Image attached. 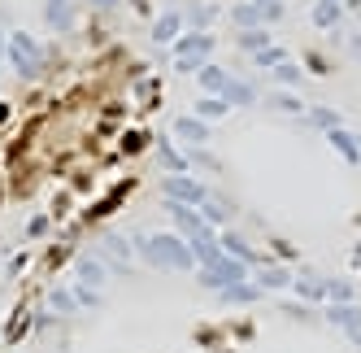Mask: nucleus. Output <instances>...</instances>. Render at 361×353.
Instances as JSON below:
<instances>
[{
    "label": "nucleus",
    "instance_id": "nucleus-32",
    "mask_svg": "<svg viewBox=\"0 0 361 353\" xmlns=\"http://www.w3.org/2000/svg\"><path fill=\"white\" fill-rule=\"evenodd\" d=\"M200 214H204V222H209V227H222L226 218H231V205H226V201H204V205H200Z\"/></svg>",
    "mask_w": 361,
    "mask_h": 353
},
{
    "label": "nucleus",
    "instance_id": "nucleus-19",
    "mask_svg": "<svg viewBox=\"0 0 361 353\" xmlns=\"http://www.w3.org/2000/svg\"><path fill=\"white\" fill-rule=\"evenodd\" d=\"M231 79H235V74H231V70H222V66H214V61L200 70V88H204V96H222Z\"/></svg>",
    "mask_w": 361,
    "mask_h": 353
},
{
    "label": "nucleus",
    "instance_id": "nucleus-22",
    "mask_svg": "<svg viewBox=\"0 0 361 353\" xmlns=\"http://www.w3.org/2000/svg\"><path fill=\"white\" fill-rule=\"evenodd\" d=\"M192 253H196V266H214L222 258V244L218 236H204V240H192Z\"/></svg>",
    "mask_w": 361,
    "mask_h": 353
},
{
    "label": "nucleus",
    "instance_id": "nucleus-6",
    "mask_svg": "<svg viewBox=\"0 0 361 353\" xmlns=\"http://www.w3.org/2000/svg\"><path fill=\"white\" fill-rule=\"evenodd\" d=\"M244 280H248V266L235 262L231 253H222L214 266H200V284H204V288H214V292H222L226 284H244Z\"/></svg>",
    "mask_w": 361,
    "mask_h": 353
},
{
    "label": "nucleus",
    "instance_id": "nucleus-27",
    "mask_svg": "<svg viewBox=\"0 0 361 353\" xmlns=\"http://www.w3.org/2000/svg\"><path fill=\"white\" fill-rule=\"evenodd\" d=\"M257 288H292V275L279 266H262L257 270Z\"/></svg>",
    "mask_w": 361,
    "mask_h": 353
},
{
    "label": "nucleus",
    "instance_id": "nucleus-12",
    "mask_svg": "<svg viewBox=\"0 0 361 353\" xmlns=\"http://www.w3.org/2000/svg\"><path fill=\"white\" fill-rule=\"evenodd\" d=\"M326 144H331L348 166H361V140H357L353 131H344V127H340V131H326Z\"/></svg>",
    "mask_w": 361,
    "mask_h": 353
},
{
    "label": "nucleus",
    "instance_id": "nucleus-26",
    "mask_svg": "<svg viewBox=\"0 0 361 353\" xmlns=\"http://www.w3.org/2000/svg\"><path fill=\"white\" fill-rule=\"evenodd\" d=\"M270 109H279V114H292V118H296V114H309V109L300 105V96H296V92H288V88L270 96Z\"/></svg>",
    "mask_w": 361,
    "mask_h": 353
},
{
    "label": "nucleus",
    "instance_id": "nucleus-38",
    "mask_svg": "<svg viewBox=\"0 0 361 353\" xmlns=\"http://www.w3.org/2000/svg\"><path fill=\"white\" fill-rule=\"evenodd\" d=\"M0 122H9V105H5V100H0Z\"/></svg>",
    "mask_w": 361,
    "mask_h": 353
},
{
    "label": "nucleus",
    "instance_id": "nucleus-24",
    "mask_svg": "<svg viewBox=\"0 0 361 353\" xmlns=\"http://www.w3.org/2000/svg\"><path fill=\"white\" fill-rule=\"evenodd\" d=\"M357 292L348 280H326V306H353Z\"/></svg>",
    "mask_w": 361,
    "mask_h": 353
},
{
    "label": "nucleus",
    "instance_id": "nucleus-1",
    "mask_svg": "<svg viewBox=\"0 0 361 353\" xmlns=\"http://www.w3.org/2000/svg\"><path fill=\"white\" fill-rule=\"evenodd\" d=\"M135 249L140 258L152 266V270H196V253L183 236L174 232H157V236H135Z\"/></svg>",
    "mask_w": 361,
    "mask_h": 353
},
{
    "label": "nucleus",
    "instance_id": "nucleus-14",
    "mask_svg": "<svg viewBox=\"0 0 361 353\" xmlns=\"http://www.w3.org/2000/svg\"><path fill=\"white\" fill-rule=\"evenodd\" d=\"M309 18H314L318 31H335L340 18H344V5H340V0H314V13H309Z\"/></svg>",
    "mask_w": 361,
    "mask_h": 353
},
{
    "label": "nucleus",
    "instance_id": "nucleus-8",
    "mask_svg": "<svg viewBox=\"0 0 361 353\" xmlns=\"http://www.w3.org/2000/svg\"><path fill=\"white\" fill-rule=\"evenodd\" d=\"M44 22H48V31H74V22H79V13H74V0H44Z\"/></svg>",
    "mask_w": 361,
    "mask_h": 353
},
{
    "label": "nucleus",
    "instance_id": "nucleus-13",
    "mask_svg": "<svg viewBox=\"0 0 361 353\" xmlns=\"http://www.w3.org/2000/svg\"><path fill=\"white\" fill-rule=\"evenodd\" d=\"M326 323H335L340 332L357 336L361 332V306H357V301H353V306H326Z\"/></svg>",
    "mask_w": 361,
    "mask_h": 353
},
{
    "label": "nucleus",
    "instance_id": "nucleus-20",
    "mask_svg": "<svg viewBox=\"0 0 361 353\" xmlns=\"http://www.w3.org/2000/svg\"><path fill=\"white\" fill-rule=\"evenodd\" d=\"M292 292L300 301H326V280H318V275H300V280H292Z\"/></svg>",
    "mask_w": 361,
    "mask_h": 353
},
{
    "label": "nucleus",
    "instance_id": "nucleus-23",
    "mask_svg": "<svg viewBox=\"0 0 361 353\" xmlns=\"http://www.w3.org/2000/svg\"><path fill=\"white\" fill-rule=\"evenodd\" d=\"M283 61H292L283 44H270V48H262V53H252V66H262V70H279Z\"/></svg>",
    "mask_w": 361,
    "mask_h": 353
},
{
    "label": "nucleus",
    "instance_id": "nucleus-10",
    "mask_svg": "<svg viewBox=\"0 0 361 353\" xmlns=\"http://www.w3.org/2000/svg\"><path fill=\"white\" fill-rule=\"evenodd\" d=\"M74 275H79V284L83 288H105V280H109V266L105 262H100V258H79V262H74Z\"/></svg>",
    "mask_w": 361,
    "mask_h": 353
},
{
    "label": "nucleus",
    "instance_id": "nucleus-39",
    "mask_svg": "<svg viewBox=\"0 0 361 353\" xmlns=\"http://www.w3.org/2000/svg\"><path fill=\"white\" fill-rule=\"evenodd\" d=\"M5 48H9V35H5V31H0V53H5Z\"/></svg>",
    "mask_w": 361,
    "mask_h": 353
},
{
    "label": "nucleus",
    "instance_id": "nucleus-3",
    "mask_svg": "<svg viewBox=\"0 0 361 353\" xmlns=\"http://www.w3.org/2000/svg\"><path fill=\"white\" fill-rule=\"evenodd\" d=\"M5 53H9V66L22 74V79H39V70H44V61H48L44 44H39L35 35H27V31H13Z\"/></svg>",
    "mask_w": 361,
    "mask_h": 353
},
{
    "label": "nucleus",
    "instance_id": "nucleus-17",
    "mask_svg": "<svg viewBox=\"0 0 361 353\" xmlns=\"http://www.w3.org/2000/svg\"><path fill=\"white\" fill-rule=\"evenodd\" d=\"M218 244H222V253H231V258H235V262H244V266H252V262H257L252 244H248L244 236H235V232H222V236H218Z\"/></svg>",
    "mask_w": 361,
    "mask_h": 353
},
{
    "label": "nucleus",
    "instance_id": "nucleus-29",
    "mask_svg": "<svg viewBox=\"0 0 361 353\" xmlns=\"http://www.w3.org/2000/svg\"><path fill=\"white\" fill-rule=\"evenodd\" d=\"M309 122H314L318 131H340V127H344V122H340V109H326V105L309 109Z\"/></svg>",
    "mask_w": 361,
    "mask_h": 353
},
{
    "label": "nucleus",
    "instance_id": "nucleus-28",
    "mask_svg": "<svg viewBox=\"0 0 361 353\" xmlns=\"http://www.w3.org/2000/svg\"><path fill=\"white\" fill-rule=\"evenodd\" d=\"M274 40H270V31L266 27H257V31H240V48L252 57V53H262V48H270Z\"/></svg>",
    "mask_w": 361,
    "mask_h": 353
},
{
    "label": "nucleus",
    "instance_id": "nucleus-36",
    "mask_svg": "<svg viewBox=\"0 0 361 353\" xmlns=\"http://www.w3.org/2000/svg\"><path fill=\"white\" fill-rule=\"evenodd\" d=\"M92 5H96V9H114V5H118V0H92Z\"/></svg>",
    "mask_w": 361,
    "mask_h": 353
},
{
    "label": "nucleus",
    "instance_id": "nucleus-34",
    "mask_svg": "<svg viewBox=\"0 0 361 353\" xmlns=\"http://www.w3.org/2000/svg\"><path fill=\"white\" fill-rule=\"evenodd\" d=\"M74 297H79V306H87V310H96V306H100V292H92V288H83V284L74 288Z\"/></svg>",
    "mask_w": 361,
    "mask_h": 353
},
{
    "label": "nucleus",
    "instance_id": "nucleus-16",
    "mask_svg": "<svg viewBox=\"0 0 361 353\" xmlns=\"http://www.w3.org/2000/svg\"><path fill=\"white\" fill-rule=\"evenodd\" d=\"M105 253H109V262L118 266V270H131V240H126V236H118V232H109L105 236Z\"/></svg>",
    "mask_w": 361,
    "mask_h": 353
},
{
    "label": "nucleus",
    "instance_id": "nucleus-37",
    "mask_svg": "<svg viewBox=\"0 0 361 353\" xmlns=\"http://www.w3.org/2000/svg\"><path fill=\"white\" fill-rule=\"evenodd\" d=\"M348 48H353V53L361 57V35H353V40H348Z\"/></svg>",
    "mask_w": 361,
    "mask_h": 353
},
{
    "label": "nucleus",
    "instance_id": "nucleus-30",
    "mask_svg": "<svg viewBox=\"0 0 361 353\" xmlns=\"http://www.w3.org/2000/svg\"><path fill=\"white\" fill-rule=\"evenodd\" d=\"M48 306H53L57 314H74V310H83V306H79V297H74L70 288H53V292H48Z\"/></svg>",
    "mask_w": 361,
    "mask_h": 353
},
{
    "label": "nucleus",
    "instance_id": "nucleus-11",
    "mask_svg": "<svg viewBox=\"0 0 361 353\" xmlns=\"http://www.w3.org/2000/svg\"><path fill=\"white\" fill-rule=\"evenodd\" d=\"M178 35H183V13L178 9H166L157 22H152V44H174Z\"/></svg>",
    "mask_w": 361,
    "mask_h": 353
},
{
    "label": "nucleus",
    "instance_id": "nucleus-15",
    "mask_svg": "<svg viewBox=\"0 0 361 353\" xmlns=\"http://www.w3.org/2000/svg\"><path fill=\"white\" fill-rule=\"evenodd\" d=\"M262 292L266 288H257V284L244 280V284H226L218 297H222V306H252V301H262Z\"/></svg>",
    "mask_w": 361,
    "mask_h": 353
},
{
    "label": "nucleus",
    "instance_id": "nucleus-5",
    "mask_svg": "<svg viewBox=\"0 0 361 353\" xmlns=\"http://www.w3.org/2000/svg\"><path fill=\"white\" fill-rule=\"evenodd\" d=\"M161 192H166V201H178V205H192V210H200L204 201H209V188H204L196 174H166Z\"/></svg>",
    "mask_w": 361,
    "mask_h": 353
},
{
    "label": "nucleus",
    "instance_id": "nucleus-4",
    "mask_svg": "<svg viewBox=\"0 0 361 353\" xmlns=\"http://www.w3.org/2000/svg\"><path fill=\"white\" fill-rule=\"evenodd\" d=\"M231 18L240 22V31H257V27H274L283 18V0H240Z\"/></svg>",
    "mask_w": 361,
    "mask_h": 353
},
{
    "label": "nucleus",
    "instance_id": "nucleus-7",
    "mask_svg": "<svg viewBox=\"0 0 361 353\" xmlns=\"http://www.w3.org/2000/svg\"><path fill=\"white\" fill-rule=\"evenodd\" d=\"M166 210H170V218H174V227H178V236H183L188 244H192V240H204V236H214V227L204 222L200 210L178 205V201H166Z\"/></svg>",
    "mask_w": 361,
    "mask_h": 353
},
{
    "label": "nucleus",
    "instance_id": "nucleus-33",
    "mask_svg": "<svg viewBox=\"0 0 361 353\" xmlns=\"http://www.w3.org/2000/svg\"><path fill=\"white\" fill-rule=\"evenodd\" d=\"M274 79H279L283 88H288V92H292V88H296V83L305 79V74H300V66H296V61H283V66L274 70Z\"/></svg>",
    "mask_w": 361,
    "mask_h": 353
},
{
    "label": "nucleus",
    "instance_id": "nucleus-35",
    "mask_svg": "<svg viewBox=\"0 0 361 353\" xmlns=\"http://www.w3.org/2000/svg\"><path fill=\"white\" fill-rule=\"evenodd\" d=\"M283 310H288L292 318H309V310H305V306H292V301H283Z\"/></svg>",
    "mask_w": 361,
    "mask_h": 353
},
{
    "label": "nucleus",
    "instance_id": "nucleus-2",
    "mask_svg": "<svg viewBox=\"0 0 361 353\" xmlns=\"http://www.w3.org/2000/svg\"><path fill=\"white\" fill-rule=\"evenodd\" d=\"M170 48H174L178 74H200L204 66H209V57H214V35L209 31H188V35H178Z\"/></svg>",
    "mask_w": 361,
    "mask_h": 353
},
{
    "label": "nucleus",
    "instance_id": "nucleus-9",
    "mask_svg": "<svg viewBox=\"0 0 361 353\" xmlns=\"http://www.w3.org/2000/svg\"><path fill=\"white\" fill-rule=\"evenodd\" d=\"M174 140H183V144H204L209 140V122L196 118V114H183V118H174Z\"/></svg>",
    "mask_w": 361,
    "mask_h": 353
},
{
    "label": "nucleus",
    "instance_id": "nucleus-18",
    "mask_svg": "<svg viewBox=\"0 0 361 353\" xmlns=\"http://www.w3.org/2000/svg\"><path fill=\"white\" fill-rule=\"evenodd\" d=\"M214 18H218V5H209V0H196V5H188V13H183V22L192 31H209Z\"/></svg>",
    "mask_w": 361,
    "mask_h": 353
},
{
    "label": "nucleus",
    "instance_id": "nucleus-40",
    "mask_svg": "<svg viewBox=\"0 0 361 353\" xmlns=\"http://www.w3.org/2000/svg\"><path fill=\"white\" fill-rule=\"evenodd\" d=\"M353 262H357V266H361V244H357V253H353Z\"/></svg>",
    "mask_w": 361,
    "mask_h": 353
},
{
    "label": "nucleus",
    "instance_id": "nucleus-21",
    "mask_svg": "<svg viewBox=\"0 0 361 353\" xmlns=\"http://www.w3.org/2000/svg\"><path fill=\"white\" fill-rule=\"evenodd\" d=\"M192 114H196V118H204V122H222V118L231 114V105H226L222 96H200Z\"/></svg>",
    "mask_w": 361,
    "mask_h": 353
},
{
    "label": "nucleus",
    "instance_id": "nucleus-31",
    "mask_svg": "<svg viewBox=\"0 0 361 353\" xmlns=\"http://www.w3.org/2000/svg\"><path fill=\"white\" fill-rule=\"evenodd\" d=\"M222 100H226V105H252L257 96H252V88H248L244 79H231L226 92H222Z\"/></svg>",
    "mask_w": 361,
    "mask_h": 353
},
{
    "label": "nucleus",
    "instance_id": "nucleus-25",
    "mask_svg": "<svg viewBox=\"0 0 361 353\" xmlns=\"http://www.w3.org/2000/svg\"><path fill=\"white\" fill-rule=\"evenodd\" d=\"M161 166L170 170V174H192V166H188V153H178V148L174 144H161Z\"/></svg>",
    "mask_w": 361,
    "mask_h": 353
}]
</instances>
